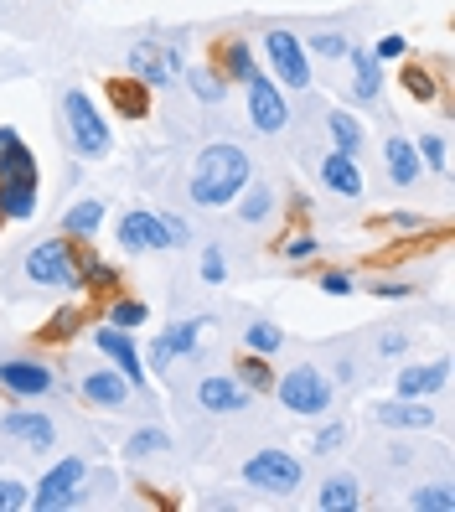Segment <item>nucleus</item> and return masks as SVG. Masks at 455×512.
Returning <instances> with one entry per match:
<instances>
[{
	"label": "nucleus",
	"instance_id": "1",
	"mask_svg": "<svg viewBox=\"0 0 455 512\" xmlns=\"http://www.w3.org/2000/svg\"><path fill=\"white\" fill-rule=\"evenodd\" d=\"M249 176H254L249 150H244V145H233V140H218V145H207L202 156H197L187 192H192L197 207H207V213H212V207H228L238 192H244Z\"/></svg>",
	"mask_w": 455,
	"mask_h": 512
},
{
	"label": "nucleus",
	"instance_id": "2",
	"mask_svg": "<svg viewBox=\"0 0 455 512\" xmlns=\"http://www.w3.org/2000/svg\"><path fill=\"white\" fill-rule=\"evenodd\" d=\"M26 280L42 285V290H83L78 285V249L73 238H42V244H32V254H26Z\"/></svg>",
	"mask_w": 455,
	"mask_h": 512
},
{
	"label": "nucleus",
	"instance_id": "3",
	"mask_svg": "<svg viewBox=\"0 0 455 512\" xmlns=\"http://www.w3.org/2000/svg\"><path fill=\"white\" fill-rule=\"evenodd\" d=\"M63 125H68V140L83 161L109 156V119L99 114V104L88 99L83 88H68L63 94Z\"/></svg>",
	"mask_w": 455,
	"mask_h": 512
},
{
	"label": "nucleus",
	"instance_id": "4",
	"mask_svg": "<svg viewBox=\"0 0 455 512\" xmlns=\"http://www.w3.org/2000/svg\"><path fill=\"white\" fill-rule=\"evenodd\" d=\"M275 394H280V404H285L290 414L321 419V414L331 409V378H326L321 368H311V363H300V368H285V373L275 378Z\"/></svg>",
	"mask_w": 455,
	"mask_h": 512
},
{
	"label": "nucleus",
	"instance_id": "5",
	"mask_svg": "<svg viewBox=\"0 0 455 512\" xmlns=\"http://www.w3.org/2000/svg\"><path fill=\"white\" fill-rule=\"evenodd\" d=\"M244 481L264 497H290V492H300V481H306V466H300L290 450H254L244 461Z\"/></svg>",
	"mask_w": 455,
	"mask_h": 512
},
{
	"label": "nucleus",
	"instance_id": "6",
	"mask_svg": "<svg viewBox=\"0 0 455 512\" xmlns=\"http://www.w3.org/2000/svg\"><path fill=\"white\" fill-rule=\"evenodd\" d=\"M130 73H135V83H145V88H171V83H181V52H176V42H166V37H145V42H135L130 47Z\"/></svg>",
	"mask_w": 455,
	"mask_h": 512
},
{
	"label": "nucleus",
	"instance_id": "7",
	"mask_svg": "<svg viewBox=\"0 0 455 512\" xmlns=\"http://www.w3.org/2000/svg\"><path fill=\"white\" fill-rule=\"evenodd\" d=\"M83 476H88V461L83 456H63L42 481H37V492L26 497V507H37V512H63V507H78V487H83Z\"/></svg>",
	"mask_w": 455,
	"mask_h": 512
},
{
	"label": "nucleus",
	"instance_id": "8",
	"mask_svg": "<svg viewBox=\"0 0 455 512\" xmlns=\"http://www.w3.org/2000/svg\"><path fill=\"white\" fill-rule=\"evenodd\" d=\"M264 52H269L275 78L285 88H311V52H306V42H300L295 32H269L264 37Z\"/></svg>",
	"mask_w": 455,
	"mask_h": 512
},
{
	"label": "nucleus",
	"instance_id": "9",
	"mask_svg": "<svg viewBox=\"0 0 455 512\" xmlns=\"http://www.w3.org/2000/svg\"><path fill=\"white\" fill-rule=\"evenodd\" d=\"M52 383H57V373L47 363H37V357H0V388L6 394L42 399V394H52Z\"/></svg>",
	"mask_w": 455,
	"mask_h": 512
},
{
	"label": "nucleus",
	"instance_id": "10",
	"mask_svg": "<svg viewBox=\"0 0 455 512\" xmlns=\"http://www.w3.org/2000/svg\"><path fill=\"white\" fill-rule=\"evenodd\" d=\"M244 88H249V119H254L264 135H280V130L290 125V104H285V94H280V83L264 78V73H254Z\"/></svg>",
	"mask_w": 455,
	"mask_h": 512
},
{
	"label": "nucleus",
	"instance_id": "11",
	"mask_svg": "<svg viewBox=\"0 0 455 512\" xmlns=\"http://www.w3.org/2000/svg\"><path fill=\"white\" fill-rule=\"evenodd\" d=\"M119 249H125V254H156V249H171L161 213H145V207H135V213L119 218Z\"/></svg>",
	"mask_w": 455,
	"mask_h": 512
},
{
	"label": "nucleus",
	"instance_id": "12",
	"mask_svg": "<svg viewBox=\"0 0 455 512\" xmlns=\"http://www.w3.org/2000/svg\"><path fill=\"white\" fill-rule=\"evenodd\" d=\"M0 435L16 440L21 450H52L57 445V425L47 419V409H11L0 419Z\"/></svg>",
	"mask_w": 455,
	"mask_h": 512
},
{
	"label": "nucleus",
	"instance_id": "13",
	"mask_svg": "<svg viewBox=\"0 0 455 512\" xmlns=\"http://www.w3.org/2000/svg\"><path fill=\"white\" fill-rule=\"evenodd\" d=\"M83 399L94 404V409H125L130 394H135V383L119 373V368H94V373H83Z\"/></svg>",
	"mask_w": 455,
	"mask_h": 512
},
{
	"label": "nucleus",
	"instance_id": "14",
	"mask_svg": "<svg viewBox=\"0 0 455 512\" xmlns=\"http://www.w3.org/2000/svg\"><path fill=\"white\" fill-rule=\"evenodd\" d=\"M94 347L104 352V357H114V368L125 373L135 388L145 383V363H140V347H135V331H119V326H104V331H94Z\"/></svg>",
	"mask_w": 455,
	"mask_h": 512
},
{
	"label": "nucleus",
	"instance_id": "15",
	"mask_svg": "<svg viewBox=\"0 0 455 512\" xmlns=\"http://www.w3.org/2000/svg\"><path fill=\"white\" fill-rule=\"evenodd\" d=\"M197 404L207 414H238V409H249V388L238 383V378H223V373H212L197 383Z\"/></svg>",
	"mask_w": 455,
	"mask_h": 512
},
{
	"label": "nucleus",
	"instance_id": "16",
	"mask_svg": "<svg viewBox=\"0 0 455 512\" xmlns=\"http://www.w3.org/2000/svg\"><path fill=\"white\" fill-rule=\"evenodd\" d=\"M373 419H378V425H388V430H430L435 425V409H424L414 399H383V404H373Z\"/></svg>",
	"mask_w": 455,
	"mask_h": 512
},
{
	"label": "nucleus",
	"instance_id": "17",
	"mask_svg": "<svg viewBox=\"0 0 455 512\" xmlns=\"http://www.w3.org/2000/svg\"><path fill=\"white\" fill-rule=\"evenodd\" d=\"M202 326H207V321H181V326L161 331V337L150 342V368H166L171 357H187V352L197 347V337H202Z\"/></svg>",
	"mask_w": 455,
	"mask_h": 512
},
{
	"label": "nucleus",
	"instance_id": "18",
	"mask_svg": "<svg viewBox=\"0 0 455 512\" xmlns=\"http://www.w3.org/2000/svg\"><path fill=\"white\" fill-rule=\"evenodd\" d=\"M37 213V176H6L0 182V218L26 223Z\"/></svg>",
	"mask_w": 455,
	"mask_h": 512
},
{
	"label": "nucleus",
	"instance_id": "19",
	"mask_svg": "<svg viewBox=\"0 0 455 512\" xmlns=\"http://www.w3.org/2000/svg\"><path fill=\"white\" fill-rule=\"evenodd\" d=\"M450 383V363L440 357V363H424V368H404L399 373V399H430L440 394V388Z\"/></svg>",
	"mask_w": 455,
	"mask_h": 512
},
{
	"label": "nucleus",
	"instance_id": "20",
	"mask_svg": "<svg viewBox=\"0 0 455 512\" xmlns=\"http://www.w3.org/2000/svg\"><path fill=\"white\" fill-rule=\"evenodd\" d=\"M321 182L331 192H342V197H362V171H357V161L347 156V150H331V156L321 161Z\"/></svg>",
	"mask_w": 455,
	"mask_h": 512
},
{
	"label": "nucleus",
	"instance_id": "21",
	"mask_svg": "<svg viewBox=\"0 0 455 512\" xmlns=\"http://www.w3.org/2000/svg\"><path fill=\"white\" fill-rule=\"evenodd\" d=\"M383 156H388V182L393 187H414L419 182V150L404 140V135H393L383 145Z\"/></svg>",
	"mask_w": 455,
	"mask_h": 512
},
{
	"label": "nucleus",
	"instance_id": "22",
	"mask_svg": "<svg viewBox=\"0 0 455 512\" xmlns=\"http://www.w3.org/2000/svg\"><path fill=\"white\" fill-rule=\"evenodd\" d=\"M238 202V223H249V228H259V223H269V213H275V192H269L264 182H244V192L233 197Z\"/></svg>",
	"mask_w": 455,
	"mask_h": 512
},
{
	"label": "nucleus",
	"instance_id": "23",
	"mask_svg": "<svg viewBox=\"0 0 455 512\" xmlns=\"http://www.w3.org/2000/svg\"><path fill=\"white\" fill-rule=\"evenodd\" d=\"M6 176H37V156L26 150V140L16 130H0V182Z\"/></svg>",
	"mask_w": 455,
	"mask_h": 512
},
{
	"label": "nucleus",
	"instance_id": "24",
	"mask_svg": "<svg viewBox=\"0 0 455 512\" xmlns=\"http://www.w3.org/2000/svg\"><path fill=\"white\" fill-rule=\"evenodd\" d=\"M99 228H104V202L99 197H83V202L68 207V218H63V233L68 238H94Z\"/></svg>",
	"mask_w": 455,
	"mask_h": 512
},
{
	"label": "nucleus",
	"instance_id": "25",
	"mask_svg": "<svg viewBox=\"0 0 455 512\" xmlns=\"http://www.w3.org/2000/svg\"><path fill=\"white\" fill-rule=\"evenodd\" d=\"M357 481L352 476H326L321 481V492H316V507L321 512H357Z\"/></svg>",
	"mask_w": 455,
	"mask_h": 512
},
{
	"label": "nucleus",
	"instance_id": "26",
	"mask_svg": "<svg viewBox=\"0 0 455 512\" xmlns=\"http://www.w3.org/2000/svg\"><path fill=\"white\" fill-rule=\"evenodd\" d=\"M326 130H331V145L347 150V156H357V150H362V125H357L347 109H331L326 114Z\"/></svg>",
	"mask_w": 455,
	"mask_h": 512
},
{
	"label": "nucleus",
	"instance_id": "27",
	"mask_svg": "<svg viewBox=\"0 0 455 512\" xmlns=\"http://www.w3.org/2000/svg\"><path fill=\"white\" fill-rule=\"evenodd\" d=\"M223 73H228V78H238V83H249V78L259 73V63H254V47H249L244 37H233V42L223 47Z\"/></svg>",
	"mask_w": 455,
	"mask_h": 512
},
{
	"label": "nucleus",
	"instance_id": "28",
	"mask_svg": "<svg viewBox=\"0 0 455 512\" xmlns=\"http://www.w3.org/2000/svg\"><path fill=\"white\" fill-rule=\"evenodd\" d=\"M347 57H352V73H357L352 94H357V99H378V88H383V78H378V57H373V52H347Z\"/></svg>",
	"mask_w": 455,
	"mask_h": 512
},
{
	"label": "nucleus",
	"instance_id": "29",
	"mask_svg": "<svg viewBox=\"0 0 455 512\" xmlns=\"http://www.w3.org/2000/svg\"><path fill=\"white\" fill-rule=\"evenodd\" d=\"M181 83H192V94H197L202 104H223V94H228V78H223V73H212V68L181 73Z\"/></svg>",
	"mask_w": 455,
	"mask_h": 512
},
{
	"label": "nucleus",
	"instance_id": "30",
	"mask_svg": "<svg viewBox=\"0 0 455 512\" xmlns=\"http://www.w3.org/2000/svg\"><path fill=\"white\" fill-rule=\"evenodd\" d=\"M244 347L259 352V357H275V352L285 347V331L269 326V321H254V326H244Z\"/></svg>",
	"mask_w": 455,
	"mask_h": 512
},
{
	"label": "nucleus",
	"instance_id": "31",
	"mask_svg": "<svg viewBox=\"0 0 455 512\" xmlns=\"http://www.w3.org/2000/svg\"><path fill=\"white\" fill-rule=\"evenodd\" d=\"M409 507H414V512H455V492L445 487V481H435V487H419V492L409 497Z\"/></svg>",
	"mask_w": 455,
	"mask_h": 512
},
{
	"label": "nucleus",
	"instance_id": "32",
	"mask_svg": "<svg viewBox=\"0 0 455 512\" xmlns=\"http://www.w3.org/2000/svg\"><path fill=\"white\" fill-rule=\"evenodd\" d=\"M238 383H244L249 394H264V388H275V373H269V363H264L259 352H249L244 368H238Z\"/></svg>",
	"mask_w": 455,
	"mask_h": 512
},
{
	"label": "nucleus",
	"instance_id": "33",
	"mask_svg": "<svg viewBox=\"0 0 455 512\" xmlns=\"http://www.w3.org/2000/svg\"><path fill=\"white\" fill-rule=\"evenodd\" d=\"M119 275H114V264H104V259H78V285H88V290H104V285H114Z\"/></svg>",
	"mask_w": 455,
	"mask_h": 512
},
{
	"label": "nucleus",
	"instance_id": "34",
	"mask_svg": "<svg viewBox=\"0 0 455 512\" xmlns=\"http://www.w3.org/2000/svg\"><path fill=\"white\" fill-rule=\"evenodd\" d=\"M145 306H140V300H114V306H109V326H119V331H135V326H145Z\"/></svg>",
	"mask_w": 455,
	"mask_h": 512
},
{
	"label": "nucleus",
	"instance_id": "35",
	"mask_svg": "<svg viewBox=\"0 0 455 512\" xmlns=\"http://www.w3.org/2000/svg\"><path fill=\"white\" fill-rule=\"evenodd\" d=\"M125 450L130 456H161V450H171V435L166 430H135Z\"/></svg>",
	"mask_w": 455,
	"mask_h": 512
},
{
	"label": "nucleus",
	"instance_id": "36",
	"mask_svg": "<svg viewBox=\"0 0 455 512\" xmlns=\"http://www.w3.org/2000/svg\"><path fill=\"white\" fill-rule=\"evenodd\" d=\"M280 249H285V259H290V264H311V259L321 254V244H316L311 233H290V238H285Z\"/></svg>",
	"mask_w": 455,
	"mask_h": 512
},
{
	"label": "nucleus",
	"instance_id": "37",
	"mask_svg": "<svg viewBox=\"0 0 455 512\" xmlns=\"http://www.w3.org/2000/svg\"><path fill=\"white\" fill-rule=\"evenodd\" d=\"M197 269H202V280H207V285H223V280H228V259H223L218 244H207V249H202V264H197Z\"/></svg>",
	"mask_w": 455,
	"mask_h": 512
},
{
	"label": "nucleus",
	"instance_id": "38",
	"mask_svg": "<svg viewBox=\"0 0 455 512\" xmlns=\"http://www.w3.org/2000/svg\"><path fill=\"white\" fill-rule=\"evenodd\" d=\"M26 481H16V476H0V512H21L26 507Z\"/></svg>",
	"mask_w": 455,
	"mask_h": 512
},
{
	"label": "nucleus",
	"instance_id": "39",
	"mask_svg": "<svg viewBox=\"0 0 455 512\" xmlns=\"http://www.w3.org/2000/svg\"><path fill=\"white\" fill-rule=\"evenodd\" d=\"M419 156H424V166L430 171H445L450 161H445V135H424L419 140Z\"/></svg>",
	"mask_w": 455,
	"mask_h": 512
},
{
	"label": "nucleus",
	"instance_id": "40",
	"mask_svg": "<svg viewBox=\"0 0 455 512\" xmlns=\"http://www.w3.org/2000/svg\"><path fill=\"white\" fill-rule=\"evenodd\" d=\"M311 52H321V57H347L352 42H347L342 32H321V37H311Z\"/></svg>",
	"mask_w": 455,
	"mask_h": 512
},
{
	"label": "nucleus",
	"instance_id": "41",
	"mask_svg": "<svg viewBox=\"0 0 455 512\" xmlns=\"http://www.w3.org/2000/svg\"><path fill=\"white\" fill-rule=\"evenodd\" d=\"M342 440H347V425H342V419H337V425H321V430H316V456L342 450Z\"/></svg>",
	"mask_w": 455,
	"mask_h": 512
},
{
	"label": "nucleus",
	"instance_id": "42",
	"mask_svg": "<svg viewBox=\"0 0 455 512\" xmlns=\"http://www.w3.org/2000/svg\"><path fill=\"white\" fill-rule=\"evenodd\" d=\"M114 104L119 109H125V114H145V94H140V88H130V83H114Z\"/></svg>",
	"mask_w": 455,
	"mask_h": 512
},
{
	"label": "nucleus",
	"instance_id": "43",
	"mask_svg": "<svg viewBox=\"0 0 455 512\" xmlns=\"http://www.w3.org/2000/svg\"><path fill=\"white\" fill-rule=\"evenodd\" d=\"M404 88H409L414 99H435V78L424 73V68H409V73H404Z\"/></svg>",
	"mask_w": 455,
	"mask_h": 512
},
{
	"label": "nucleus",
	"instance_id": "44",
	"mask_svg": "<svg viewBox=\"0 0 455 512\" xmlns=\"http://www.w3.org/2000/svg\"><path fill=\"white\" fill-rule=\"evenodd\" d=\"M321 290H326V295H352L357 285H352L347 269H326V275H321Z\"/></svg>",
	"mask_w": 455,
	"mask_h": 512
},
{
	"label": "nucleus",
	"instance_id": "45",
	"mask_svg": "<svg viewBox=\"0 0 455 512\" xmlns=\"http://www.w3.org/2000/svg\"><path fill=\"white\" fill-rule=\"evenodd\" d=\"M47 331H52V337H73V331H78V311H73V306H68V311H57Z\"/></svg>",
	"mask_w": 455,
	"mask_h": 512
},
{
	"label": "nucleus",
	"instance_id": "46",
	"mask_svg": "<svg viewBox=\"0 0 455 512\" xmlns=\"http://www.w3.org/2000/svg\"><path fill=\"white\" fill-rule=\"evenodd\" d=\"M373 295H383V300H409L414 295V285H399V280H378V285H368Z\"/></svg>",
	"mask_w": 455,
	"mask_h": 512
},
{
	"label": "nucleus",
	"instance_id": "47",
	"mask_svg": "<svg viewBox=\"0 0 455 512\" xmlns=\"http://www.w3.org/2000/svg\"><path fill=\"white\" fill-rule=\"evenodd\" d=\"M161 223H166V238H171V249H181V244H187V238H192V228H187V218H171V213H166Z\"/></svg>",
	"mask_w": 455,
	"mask_h": 512
},
{
	"label": "nucleus",
	"instance_id": "48",
	"mask_svg": "<svg viewBox=\"0 0 455 512\" xmlns=\"http://www.w3.org/2000/svg\"><path fill=\"white\" fill-rule=\"evenodd\" d=\"M404 47H409V42H404V37H383V42H378V52H373V57H378V63H393V57H404Z\"/></svg>",
	"mask_w": 455,
	"mask_h": 512
},
{
	"label": "nucleus",
	"instance_id": "49",
	"mask_svg": "<svg viewBox=\"0 0 455 512\" xmlns=\"http://www.w3.org/2000/svg\"><path fill=\"white\" fill-rule=\"evenodd\" d=\"M393 228H404V233H409V228H424V218H414V213H399V218H393Z\"/></svg>",
	"mask_w": 455,
	"mask_h": 512
}]
</instances>
